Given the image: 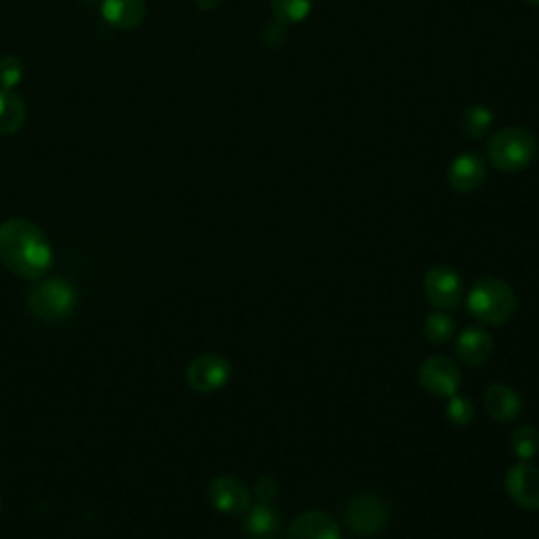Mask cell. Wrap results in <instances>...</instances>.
<instances>
[{"label":"cell","mask_w":539,"mask_h":539,"mask_svg":"<svg viewBox=\"0 0 539 539\" xmlns=\"http://www.w3.org/2000/svg\"><path fill=\"white\" fill-rule=\"evenodd\" d=\"M0 264L28 281L45 278L53 266V247L43 228L22 217L0 224Z\"/></svg>","instance_id":"obj_1"},{"label":"cell","mask_w":539,"mask_h":539,"mask_svg":"<svg viewBox=\"0 0 539 539\" xmlns=\"http://www.w3.org/2000/svg\"><path fill=\"white\" fill-rule=\"evenodd\" d=\"M468 312L483 325H504L516 312V295L502 278L485 276L466 295Z\"/></svg>","instance_id":"obj_2"},{"label":"cell","mask_w":539,"mask_h":539,"mask_svg":"<svg viewBox=\"0 0 539 539\" xmlns=\"http://www.w3.org/2000/svg\"><path fill=\"white\" fill-rule=\"evenodd\" d=\"M489 163L502 173H518L533 165L537 139L525 127H506L491 135L487 144Z\"/></svg>","instance_id":"obj_3"},{"label":"cell","mask_w":539,"mask_h":539,"mask_svg":"<svg viewBox=\"0 0 539 539\" xmlns=\"http://www.w3.org/2000/svg\"><path fill=\"white\" fill-rule=\"evenodd\" d=\"M28 308L45 323H62L76 308V291L64 278H41L28 291Z\"/></svg>","instance_id":"obj_4"},{"label":"cell","mask_w":539,"mask_h":539,"mask_svg":"<svg viewBox=\"0 0 539 539\" xmlns=\"http://www.w3.org/2000/svg\"><path fill=\"white\" fill-rule=\"evenodd\" d=\"M390 521V508L379 495H356L346 508V523L354 535L373 537Z\"/></svg>","instance_id":"obj_5"},{"label":"cell","mask_w":539,"mask_h":539,"mask_svg":"<svg viewBox=\"0 0 539 539\" xmlns=\"http://www.w3.org/2000/svg\"><path fill=\"white\" fill-rule=\"evenodd\" d=\"M232 377L228 358L219 354L196 356L186 369V382L198 394H213L222 390Z\"/></svg>","instance_id":"obj_6"},{"label":"cell","mask_w":539,"mask_h":539,"mask_svg":"<svg viewBox=\"0 0 539 539\" xmlns=\"http://www.w3.org/2000/svg\"><path fill=\"white\" fill-rule=\"evenodd\" d=\"M424 291L428 302L438 310H451L462 304L464 285L451 266H434L426 272Z\"/></svg>","instance_id":"obj_7"},{"label":"cell","mask_w":539,"mask_h":539,"mask_svg":"<svg viewBox=\"0 0 539 539\" xmlns=\"http://www.w3.org/2000/svg\"><path fill=\"white\" fill-rule=\"evenodd\" d=\"M419 384L432 396L449 398L457 394L462 386V373L459 367L447 356H430L419 367Z\"/></svg>","instance_id":"obj_8"},{"label":"cell","mask_w":539,"mask_h":539,"mask_svg":"<svg viewBox=\"0 0 539 539\" xmlns=\"http://www.w3.org/2000/svg\"><path fill=\"white\" fill-rule=\"evenodd\" d=\"M207 495L211 506L222 514H245L251 508V491L238 476H217L209 483Z\"/></svg>","instance_id":"obj_9"},{"label":"cell","mask_w":539,"mask_h":539,"mask_svg":"<svg viewBox=\"0 0 539 539\" xmlns=\"http://www.w3.org/2000/svg\"><path fill=\"white\" fill-rule=\"evenodd\" d=\"M506 491L523 510H539V468L529 462L514 464L506 474Z\"/></svg>","instance_id":"obj_10"},{"label":"cell","mask_w":539,"mask_h":539,"mask_svg":"<svg viewBox=\"0 0 539 539\" xmlns=\"http://www.w3.org/2000/svg\"><path fill=\"white\" fill-rule=\"evenodd\" d=\"M487 179V165L478 154L474 152H464L455 156L449 171H447V182L453 192L457 194H472L485 184Z\"/></svg>","instance_id":"obj_11"},{"label":"cell","mask_w":539,"mask_h":539,"mask_svg":"<svg viewBox=\"0 0 539 539\" xmlns=\"http://www.w3.org/2000/svg\"><path fill=\"white\" fill-rule=\"evenodd\" d=\"M495 350L493 337L481 329V327H468L457 337L455 344V354L459 358V363H464L466 367H483L491 361Z\"/></svg>","instance_id":"obj_12"},{"label":"cell","mask_w":539,"mask_h":539,"mask_svg":"<svg viewBox=\"0 0 539 539\" xmlns=\"http://www.w3.org/2000/svg\"><path fill=\"white\" fill-rule=\"evenodd\" d=\"M287 539H342V529L327 512L312 510L295 518L287 531Z\"/></svg>","instance_id":"obj_13"},{"label":"cell","mask_w":539,"mask_h":539,"mask_svg":"<svg viewBox=\"0 0 539 539\" xmlns=\"http://www.w3.org/2000/svg\"><path fill=\"white\" fill-rule=\"evenodd\" d=\"M485 409L489 417L497 419V422L508 424L521 415L523 411V398L514 388L504 384H493L485 392Z\"/></svg>","instance_id":"obj_14"},{"label":"cell","mask_w":539,"mask_h":539,"mask_svg":"<svg viewBox=\"0 0 539 539\" xmlns=\"http://www.w3.org/2000/svg\"><path fill=\"white\" fill-rule=\"evenodd\" d=\"M144 0H102V17L118 30H133L146 19Z\"/></svg>","instance_id":"obj_15"},{"label":"cell","mask_w":539,"mask_h":539,"mask_svg":"<svg viewBox=\"0 0 539 539\" xmlns=\"http://www.w3.org/2000/svg\"><path fill=\"white\" fill-rule=\"evenodd\" d=\"M243 529L251 539H274L281 529V516L270 504H255L245 512Z\"/></svg>","instance_id":"obj_16"},{"label":"cell","mask_w":539,"mask_h":539,"mask_svg":"<svg viewBox=\"0 0 539 539\" xmlns=\"http://www.w3.org/2000/svg\"><path fill=\"white\" fill-rule=\"evenodd\" d=\"M28 118L24 99L15 91H0V135H15L22 131Z\"/></svg>","instance_id":"obj_17"},{"label":"cell","mask_w":539,"mask_h":539,"mask_svg":"<svg viewBox=\"0 0 539 539\" xmlns=\"http://www.w3.org/2000/svg\"><path fill=\"white\" fill-rule=\"evenodd\" d=\"M493 123H495L493 112L483 104H474V106L466 108V112L462 114L459 127H462V131L470 139H483L491 131Z\"/></svg>","instance_id":"obj_18"},{"label":"cell","mask_w":539,"mask_h":539,"mask_svg":"<svg viewBox=\"0 0 539 539\" xmlns=\"http://www.w3.org/2000/svg\"><path fill=\"white\" fill-rule=\"evenodd\" d=\"M270 9L276 19L287 26L302 24L314 9V0H270Z\"/></svg>","instance_id":"obj_19"},{"label":"cell","mask_w":539,"mask_h":539,"mask_svg":"<svg viewBox=\"0 0 539 539\" xmlns=\"http://www.w3.org/2000/svg\"><path fill=\"white\" fill-rule=\"evenodd\" d=\"M424 335L428 342H432L434 346H443L447 342H451V337L455 335V323L449 314H445V310H438L426 316L424 321Z\"/></svg>","instance_id":"obj_20"},{"label":"cell","mask_w":539,"mask_h":539,"mask_svg":"<svg viewBox=\"0 0 539 539\" xmlns=\"http://www.w3.org/2000/svg\"><path fill=\"white\" fill-rule=\"evenodd\" d=\"M510 445L514 455L521 459V462H529L539 453V432L533 426H521L516 428L510 436Z\"/></svg>","instance_id":"obj_21"},{"label":"cell","mask_w":539,"mask_h":539,"mask_svg":"<svg viewBox=\"0 0 539 539\" xmlns=\"http://www.w3.org/2000/svg\"><path fill=\"white\" fill-rule=\"evenodd\" d=\"M474 403L470 401L468 396H462V394H453L447 398V407H445V415L451 424L455 426H468L472 419H474Z\"/></svg>","instance_id":"obj_22"},{"label":"cell","mask_w":539,"mask_h":539,"mask_svg":"<svg viewBox=\"0 0 539 539\" xmlns=\"http://www.w3.org/2000/svg\"><path fill=\"white\" fill-rule=\"evenodd\" d=\"M24 78V62L15 55L0 57V87L13 91Z\"/></svg>","instance_id":"obj_23"},{"label":"cell","mask_w":539,"mask_h":539,"mask_svg":"<svg viewBox=\"0 0 539 539\" xmlns=\"http://www.w3.org/2000/svg\"><path fill=\"white\" fill-rule=\"evenodd\" d=\"M287 38H289V26L276 17L270 19V22L262 30V41L274 49L283 47L287 43Z\"/></svg>","instance_id":"obj_24"},{"label":"cell","mask_w":539,"mask_h":539,"mask_svg":"<svg viewBox=\"0 0 539 539\" xmlns=\"http://www.w3.org/2000/svg\"><path fill=\"white\" fill-rule=\"evenodd\" d=\"M278 493V483L272 476H259L253 487V495L257 499V504H270Z\"/></svg>","instance_id":"obj_25"},{"label":"cell","mask_w":539,"mask_h":539,"mask_svg":"<svg viewBox=\"0 0 539 539\" xmlns=\"http://www.w3.org/2000/svg\"><path fill=\"white\" fill-rule=\"evenodd\" d=\"M194 3L203 11H215L219 5H222V0H194Z\"/></svg>","instance_id":"obj_26"},{"label":"cell","mask_w":539,"mask_h":539,"mask_svg":"<svg viewBox=\"0 0 539 539\" xmlns=\"http://www.w3.org/2000/svg\"><path fill=\"white\" fill-rule=\"evenodd\" d=\"M527 3H531V5H535V7H539V0H527Z\"/></svg>","instance_id":"obj_27"},{"label":"cell","mask_w":539,"mask_h":539,"mask_svg":"<svg viewBox=\"0 0 539 539\" xmlns=\"http://www.w3.org/2000/svg\"><path fill=\"white\" fill-rule=\"evenodd\" d=\"M0 510H3V499H0Z\"/></svg>","instance_id":"obj_28"},{"label":"cell","mask_w":539,"mask_h":539,"mask_svg":"<svg viewBox=\"0 0 539 539\" xmlns=\"http://www.w3.org/2000/svg\"><path fill=\"white\" fill-rule=\"evenodd\" d=\"M89 3H91V0H89Z\"/></svg>","instance_id":"obj_29"}]
</instances>
